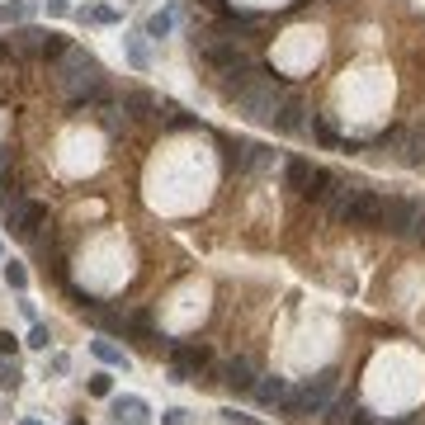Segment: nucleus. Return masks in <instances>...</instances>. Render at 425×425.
<instances>
[{
  "label": "nucleus",
  "instance_id": "nucleus-13",
  "mask_svg": "<svg viewBox=\"0 0 425 425\" xmlns=\"http://www.w3.org/2000/svg\"><path fill=\"white\" fill-rule=\"evenodd\" d=\"M302 99H293V94H288V99H283L279 104V113H274V133H302Z\"/></svg>",
  "mask_w": 425,
  "mask_h": 425
},
{
  "label": "nucleus",
  "instance_id": "nucleus-10",
  "mask_svg": "<svg viewBox=\"0 0 425 425\" xmlns=\"http://www.w3.org/2000/svg\"><path fill=\"white\" fill-rule=\"evenodd\" d=\"M222 383H227L232 393H251L255 388V364L251 359H227L222 364Z\"/></svg>",
  "mask_w": 425,
  "mask_h": 425
},
{
  "label": "nucleus",
  "instance_id": "nucleus-27",
  "mask_svg": "<svg viewBox=\"0 0 425 425\" xmlns=\"http://www.w3.org/2000/svg\"><path fill=\"white\" fill-rule=\"evenodd\" d=\"M128 62H133V66H147V62H152V57H147V47H142L137 38L128 43Z\"/></svg>",
  "mask_w": 425,
  "mask_h": 425
},
{
  "label": "nucleus",
  "instance_id": "nucleus-36",
  "mask_svg": "<svg viewBox=\"0 0 425 425\" xmlns=\"http://www.w3.org/2000/svg\"><path fill=\"white\" fill-rule=\"evenodd\" d=\"M5 166H10V152H5V147H0V171H5Z\"/></svg>",
  "mask_w": 425,
  "mask_h": 425
},
{
  "label": "nucleus",
  "instance_id": "nucleus-33",
  "mask_svg": "<svg viewBox=\"0 0 425 425\" xmlns=\"http://www.w3.org/2000/svg\"><path fill=\"white\" fill-rule=\"evenodd\" d=\"M47 15H71V0H47Z\"/></svg>",
  "mask_w": 425,
  "mask_h": 425
},
{
  "label": "nucleus",
  "instance_id": "nucleus-25",
  "mask_svg": "<svg viewBox=\"0 0 425 425\" xmlns=\"http://www.w3.org/2000/svg\"><path fill=\"white\" fill-rule=\"evenodd\" d=\"M85 388H90V397H113V378L109 374H94Z\"/></svg>",
  "mask_w": 425,
  "mask_h": 425
},
{
  "label": "nucleus",
  "instance_id": "nucleus-37",
  "mask_svg": "<svg viewBox=\"0 0 425 425\" xmlns=\"http://www.w3.org/2000/svg\"><path fill=\"white\" fill-rule=\"evenodd\" d=\"M19 425H43V421H38V416H24V421H19Z\"/></svg>",
  "mask_w": 425,
  "mask_h": 425
},
{
  "label": "nucleus",
  "instance_id": "nucleus-30",
  "mask_svg": "<svg viewBox=\"0 0 425 425\" xmlns=\"http://www.w3.org/2000/svg\"><path fill=\"white\" fill-rule=\"evenodd\" d=\"M345 425H374V411H369V407H355V411H350V421Z\"/></svg>",
  "mask_w": 425,
  "mask_h": 425
},
{
  "label": "nucleus",
  "instance_id": "nucleus-17",
  "mask_svg": "<svg viewBox=\"0 0 425 425\" xmlns=\"http://www.w3.org/2000/svg\"><path fill=\"white\" fill-rule=\"evenodd\" d=\"M312 175H316V166H312V161H288V189H298V194H302V189H307V185H312Z\"/></svg>",
  "mask_w": 425,
  "mask_h": 425
},
{
  "label": "nucleus",
  "instance_id": "nucleus-29",
  "mask_svg": "<svg viewBox=\"0 0 425 425\" xmlns=\"http://www.w3.org/2000/svg\"><path fill=\"white\" fill-rule=\"evenodd\" d=\"M15 350H19V340L10 331H0V359H15Z\"/></svg>",
  "mask_w": 425,
  "mask_h": 425
},
{
  "label": "nucleus",
  "instance_id": "nucleus-23",
  "mask_svg": "<svg viewBox=\"0 0 425 425\" xmlns=\"http://www.w3.org/2000/svg\"><path fill=\"white\" fill-rule=\"evenodd\" d=\"M350 411H355V402H350V397H340L335 407H326V425H345Z\"/></svg>",
  "mask_w": 425,
  "mask_h": 425
},
{
  "label": "nucleus",
  "instance_id": "nucleus-5",
  "mask_svg": "<svg viewBox=\"0 0 425 425\" xmlns=\"http://www.w3.org/2000/svg\"><path fill=\"white\" fill-rule=\"evenodd\" d=\"M208 364H213V350L208 345H194V340H175L171 350V383H199V374H208Z\"/></svg>",
  "mask_w": 425,
  "mask_h": 425
},
{
  "label": "nucleus",
  "instance_id": "nucleus-14",
  "mask_svg": "<svg viewBox=\"0 0 425 425\" xmlns=\"http://www.w3.org/2000/svg\"><path fill=\"white\" fill-rule=\"evenodd\" d=\"M255 402L260 407H283V397H288V383L283 378H255Z\"/></svg>",
  "mask_w": 425,
  "mask_h": 425
},
{
  "label": "nucleus",
  "instance_id": "nucleus-24",
  "mask_svg": "<svg viewBox=\"0 0 425 425\" xmlns=\"http://www.w3.org/2000/svg\"><path fill=\"white\" fill-rule=\"evenodd\" d=\"M24 345H29V350H47V345H52V331H47L43 321H33V331H29V340H24Z\"/></svg>",
  "mask_w": 425,
  "mask_h": 425
},
{
  "label": "nucleus",
  "instance_id": "nucleus-20",
  "mask_svg": "<svg viewBox=\"0 0 425 425\" xmlns=\"http://www.w3.org/2000/svg\"><path fill=\"white\" fill-rule=\"evenodd\" d=\"M171 29H175V10H161V15L147 19V38H156V43H161V38H166Z\"/></svg>",
  "mask_w": 425,
  "mask_h": 425
},
{
  "label": "nucleus",
  "instance_id": "nucleus-8",
  "mask_svg": "<svg viewBox=\"0 0 425 425\" xmlns=\"http://www.w3.org/2000/svg\"><path fill=\"white\" fill-rule=\"evenodd\" d=\"M416 218H421V204H416V199H388V204H383V222H378V232L411 236V232H416Z\"/></svg>",
  "mask_w": 425,
  "mask_h": 425
},
{
  "label": "nucleus",
  "instance_id": "nucleus-6",
  "mask_svg": "<svg viewBox=\"0 0 425 425\" xmlns=\"http://www.w3.org/2000/svg\"><path fill=\"white\" fill-rule=\"evenodd\" d=\"M350 189H355V180H345V175H335V171H316L312 185L302 189V199H312V204L331 208V218H335V208L350 199Z\"/></svg>",
  "mask_w": 425,
  "mask_h": 425
},
{
  "label": "nucleus",
  "instance_id": "nucleus-19",
  "mask_svg": "<svg viewBox=\"0 0 425 425\" xmlns=\"http://www.w3.org/2000/svg\"><path fill=\"white\" fill-rule=\"evenodd\" d=\"M19 383H24V369L15 359H0V393H19Z\"/></svg>",
  "mask_w": 425,
  "mask_h": 425
},
{
  "label": "nucleus",
  "instance_id": "nucleus-35",
  "mask_svg": "<svg viewBox=\"0 0 425 425\" xmlns=\"http://www.w3.org/2000/svg\"><path fill=\"white\" fill-rule=\"evenodd\" d=\"M388 425H416V416H402V421H388Z\"/></svg>",
  "mask_w": 425,
  "mask_h": 425
},
{
  "label": "nucleus",
  "instance_id": "nucleus-1",
  "mask_svg": "<svg viewBox=\"0 0 425 425\" xmlns=\"http://www.w3.org/2000/svg\"><path fill=\"white\" fill-rule=\"evenodd\" d=\"M62 94L71 99V109H90V104H109V94H104V66L94 62L90 52H80V47H66L62 57Z\"/></svg>",
  "mask_w": 425,
  "mask_h": 425
},
{
  "label": "nucleus",
  "instance_id": "nucleus-16",
  "mask_svg": "<svg viewBox=\"0 0 425 425\" xmlns=\"http://www.w3.org/2000/svg\"><path fill=\"white\" fill-rule=\"evenodd\" d=\"M123 113H133V118H152V113H156V94H152V90L123 94Z\"/></svg>",
  "mask_w": 425,
  "mask_h": 425
},
{
  "label": "nucleus",
  "instance_id": "nucleus-12",
  "mask_svg": "<svg viewBox=\"0 0 425 425\" xmlns=\"http://www.w3.org/2000/svg\"><path fill=\"white\" fill-rule=\"evenodd\" d=\"M10 57H43V29L24 24L19 33H10Z\"/></svg>",
  "mask_w": 425,
  "mask_h": 425
},
{
  "label": "nucleus",
  "instance_id": "nucleus-18",
  "mask_svg": "<svg viewBox=\"0 0 425 425\" xmlns=\"http://www.w3.org/2000/svg\"><path fill=\"white\" fill-rule=\"evenodd\" d=\"M19 204H24V189H19L15 180H0V218H5V213H15Z\"/></svg>",
  "mask_w": 425,
  "mask_h": 425
},
{
  "label": "nucleus",
  "instance_id": "nucleus-15",
  "mask_svg": "<svg viewBox=\"0 0 425 425\" xmlns=\"http://www.w3.org/2000/svg\"><path fill=\"white\" fill-rule=\"evenodd\" d=\"M90 355H94L99 364H109V369H128V355H123L118 345H113L109 335H99V340H90Z\"/></svg>",
  "mask_w": 425,
  "mask_h": 425
},
{
  "label": "nucleus",
  "instance_id": "nucleus-31",
  "mask_svg": "<svg viewBox=\"0 0 425 425\" xmlns=\"http://www.w3.org/2000/svg\"><path fill=\"white\" fill-rule=\"evenodd\" d=\"M222 425H260V421H251V416H241V411H222Z\"/></svg>",
  "mask_w": 425,
  "mask_h": 425
},
{
  "label": "nucleus",
  "instance_id": "nucleus-4",
  "mask_svg": "<svg viewBox=\"0 0 425 425\" xmlns=\"http://www.w3.org/2000/svg\"><path fill=\"white\" fill-rule=\"evenodd\" d=\"M383 204H388V199H383L378 189L355 185L350 199L335 208V222H345V227H378V222H383Z\"/></svg>",
  "mask_w": 425,
  "mask_h": 425
},
{
  "label": "nucleus",
  "instance_id": "nucleus-32",
  "mask_svg": "<svg viewBox=\"0 0 425 425\" xmlns=\"http://www.w3.org/2000/svg\"><path fill=\"white\" fill-rule=\"evenodd\" d=\"M90 19H94V24H113V19H118V15H113L109 5H99V10H90Z\"/></svg>",
  "mask_w": 425,
  "mask_h": 425
},
{
  "label": "nucleus",
  "instance_id": "nucleus-7",
  "mask_svg": "<svg viewBox=\"0 0 425 425\" xmlns=\"http://www.w3.org/2000/svg\"><path fill=\"white\" fill-rule=\"evenodd\" d=\"M5 227H10V236H19V241H38V232L47 227V204L24 199L15 213H5Z\"/></svg>",
  "mask_w": 425,
  "mask_h": 425
},
{
  "label": "nucleus",
  "instance_id": "nucleus-34",
  "mask_svg": "<svg viewBox=\"0 0 425 425\" xmlns=\"http://www.w3.org/2000/svg\"><path fill=\"white\" fill-rule=\"evenodd\" d=\"M411 236H416V241H425V204H421V218H416V232H411Z\"/></svg>",
  "mask_w": 425,
  "mask_h": 425
},
{
  "label": "nucleus",
  "instance_id": "nucleus-26",
  "mask_svg": "<svg viewBox=\"0 0 425 425\" xmlns=\"http://www.w3.org/2000/svg\"><path fill=\"white\" fill-rule=\"evenodd\" d=\"M161 425H194V416H189L185 407H166L161 411Z\"/></svg>",
  "mask_w": 425,
  "mask_h": 425
},
{
  "label": "nucleus",
  "instance_id": "nucleus-38",
  "mask_svg": "<svg viewBox=\"0 0 425 425\" xmlns=\"http://www.w3.org/2000/svg\"><path fill=\"white\" fill-rule=\"evenodd\" d=\"M71 425H85V421H80V416H76V421H71Z\"/></svg>",
  "mask_w": 425,
  "mask_h": 425
},
{
  "label": "nucleus",
  "instance_id": "nucleus-21",
  "mask_svg": "<svg viewBox=\"0 0 425 425\" xmlns=\"http://www.w3.org/2000/svg\"><path fill=\"white\" fill-rule=\"evenodd\" d=\"M66 33H43V62H52V57H66Z\"/></svg>",
  "mask_w": 425,
  "mask_h": 425
},
{
  "label": "nucleus",
  "instance_id": "nucleus-2",
  "mask_svg": "<svg viewBox=\"0 0 425 425\" xmlns=\"http://www.w3.org/2000/svg\"><path fill=\"white\" fill-rule=\"evenodd\" d=\"M283 99H288L283 80L274 76V71H265V66H260V76H255L241 94H236L232 104H236L241 113H246V118H255V123H274V113H279V104H283Z\"/></svg>",
  "mask_w": 425,
  "mask_h": 425
},
{
  "label": "nucleus",
  "instance_id": "nucleus-22",
  "mask_svg": "<svg viewBox=\"0 0 425 425\" xmlns=\"http://www.w3.org/2000/svg\"><path fill=\"white\" fill-rule=\"evenodd\" d=\"M0 15L15 19V24H24V19L33 15V5H29V0H5V5H0Z\"/></svg>",
  "mask_w": 425,
  "mask_h": 425
},
{
  "label": "nucleus",
  "instance_id": "nucleus-3",
  "mask_svg": "<svg viewBox=\"0 0 425 425\" xmlns=\"http://www.w3.org/2000/svg\"><path fill=\"white\" fill-rule=\"evenodd\" d=\"M335 383H340V374L335 369H321L316 378H307L302 388H293V393L283 397V416H293V421H302V416H316V411L331 407V397H335Z\"/></svg>",
  "mask_w": 425,
  "mask_h": 425
},
{
  "label": "nucleus",
  "instance_id": "nucleus-11",
  "mask_svg": "<svg viewBox=\"0 0 425 425\" xmlns=\"http://www.w3.org/2000/svg\"><path fill=\"white\" fill-rule=\"evenodd\" d=\"M113 421L118 425H147L152 421V407L142 397H113Z\"/></svg>",
  "mask_w": 425,
  "mask_h": 425
},
{
  "label": "nucleus",
  "instance_id": "nucleus-9",
  "mask_svg": "<svg viewBox=\"0 0 425 425\" xmlns=\"http://www.w3.org/2000/svg\"><path fill=\"white\" fill-rule=\"evenodd\" d=\"M222 152H227V166H236V171H265L274 161V152L260 147V142H227Z\"/></svg>",
  "mask_w": 425,
  "mask_h": 425
},
{
  "label": "nucleus",
  "instance_id": "nucleus-28",
  "mask_svg": "<svg viewBox=\"0 0 425 425\" xmlns=\"http://www.w3.org/2000/svg\"><path fill=\"white\" fill-rule=\"evenodd\" d=\"M5 279H10V288H24V283H29V274H24V269L10 260V265H5Z\"/></svg>",
  "mask_w": 425,
  "mask_h": 425
}]
</instances>
